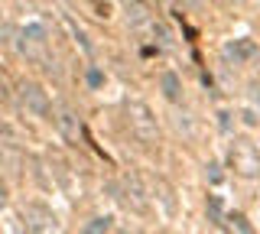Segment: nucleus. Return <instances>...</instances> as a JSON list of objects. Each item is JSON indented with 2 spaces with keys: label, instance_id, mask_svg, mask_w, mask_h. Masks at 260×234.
I'll return each mask as SVG.
<instances>
[{
  "label": "nucleus",
  "instance_id": "obj_1",
  "mask_svg": "<svg viewBox=\"0 0 260 234\" xmlns=\"http://www.w3.org/2000/svg\"><path fill=\"white\" fill-rule=\"evenodd\" d=\"M127 124H130V133L140 143H146V147H153V143L159 140L156 117H153V111L146 108L143 101H127Z\"/></svg>",
  "mask_w": 260,
  "mask_h": 234
},
{
  "label": "nucleus",
  "instance_id": "obj_2",
  "mask_svg": "<svg viewBox=\"0 0 260 234\" xmlns=\"http://www.w3.org/2000/svg\"><path fill=\"white\" fill-rule=\"evenodd\" d=\"M228 163L241 179H257L260 176V150L250 140H234L228 150Z\"/></svg>",
  "mask_w": 260,
  "mask_h": 234
},
{
  "label": "nucleus",
  "instance_id": "obj_3",
  "mask_svg": "<svg viewBox=\"0 0 260 234\" xmlns=\"http://www.w3.org/2000/svg\"><path fill=\"white\" fill-rule=\"evenodd\" d=\"M49 114H52V124H55V130L62 133V140L78 143L81 124H78V114L69 108V104H49Z\"/></svg>",
  "mask_w": 260,
  "mask_h": 234
},
{
  "label": "nucleus",
  "instance_id": "obj_4",
  "mask_svg": "<svg viewBox=\"0 0 260 234\" xmlns=\"http://www.w3.org/2000/svg\"><path fill=\"white\" fill-rule=\"evenodd\" d=\"M23 224H26V231H59V218H55L49 208L43 205H26L23 208Z\"/></svg>",
  "mask_w": 260,
  "mask_h": 234
},
{
  "label": "nucleus",
  "instance_id": "obj_5",
  "mask_svg": "<svg viewBox=\"0 0 260 234\" xmlns=\"http://www.w3.org/2000/svg\"><path fill=\"white\" fill-rule=\"evenodd\" d=\"M20 104H23V111L32 117H46L49 114V98H46V91L39 85H26L23 82L20 85Z\"/></svg>",
  "mask_w": 260,
  "mask_h": 234
},
{
  "label": "nucleus",
  "instance_id": "obj_6",
  "mask_svg": "<svg viewBox=\"0 0 260 234\" xmlns=\"http://www.w3.org/2000/svg\"><path fill=\"white\" fill-rule=\"evenodd\" d=\"M224 55L234 59V65H247V62H254L260 55V49H257L254 39H234V43L224 46Z\"/></svg>",
  "mask_w": 260,
  "mask_h": 234
},
{
  "label": "nucleus",
  "instance_id": "obj_7",
  "mask_svg": "<svg viewBox=\"0 0 260 234\" xmlns=\"http://www.w3.org/2000/svg\"><path fill=\"white\" fill-rule=\"evenodd\" d=\"M127 20H130V26H137V29L153 26L150 10H146V4H140V0H130V4H127Z\"/></svg>",
  "mask_w": 260,
  "mask_h": 234
},
{
  "label": "nucleus",
  "instance_id": "obj_8",
  "mask_svg": "<svg viewBox=\"0 0 260 234\" xmlns=\"http://www.w3.org/2000/svg\"><path fill=\"white\" fill-rule=\"evenodd\" d=\"M159 85H162V94H166L169 101H179V91H182V85H179V78L173 72H162L159 75Z\"/></svg>",
  "mask_w": 260,
  "mask_h": 234
},
{
  "label": "nucleus",
  "instance_id": "obj_9",
  "mask_svg": "<svg viewBox=\"0 0 260 234\" xmlns=\"http://www.w3.org/2000/svg\"><path fill=\"white\" fill-rule=\"evenodd\" d=\"M23 39H29L32 46H43L46 43V29L43 26H26L23 29Z\"/></svg>",
  "mask_w": 260,
  "mask_h": 234
},
{
  "label": "nucleus",
  "instance_id": "obj_10",
  "mask_svg": "<svg viewBox=\"0 0 260 234\" xmlns=\"http://www.w3.org/2000/svg\"><path fill=\"white\" fill-rule=\"evenodd\" d=\"M228 221H231V228H238V231H244V234H250V231H254V228L247 224V218H244V215H231Z\"/></svg>",
  "mask_w": 260,
  "mask_h": 234
},
{
  "label": "nucleus",
  "instance_id": "obj_11",
  "mask_svg": "<svg viewBox=\"0 0 260 234\" xmlns=\"http://www.w3.org/2000/svg\"><path fill=\"white\" fill-rule=\"evenodd\" d=\"M85 231H111V218H94L91 224H85Z\"/></svg>",
  "mask_w": 260,
  "mask_h": 234
},
{
  "label": "nucleus",
  "instance_id": "obj_12",
  "mask_svg": "<svg viewBox=\"0 0 260 234\" xmlns=\"http://www.w3.org/2000/svg\"><path fill=\"white\" fill-rule=\"evenodd\" d=\"M0 39H4V43L10 39V23H7V17H4V13H0Z\"/></svg>",
  "mask_w": 260,
  "mask_h": 234
},
{
  "label": "nucleus",
  "instance_id": "obj_13",
  "mask_svg": "<svg viewBox=\"0 0 260 234\" xmlns=\"http://www.w3.org/2000/svg\"><path fill=\"white\" fill-rule=\"evenodd\" d=\"M208 179H211V182H218V179H221V173H218V166H215V163L208 166Z\"/></svg>",
  "mask_w": 260,
  "mask_h": 234
},
{
  "label": "nucleus",
  "instance_id": "obj_14",
  "mask_svg": "<svg viewBox=\"0 0 260 234\" xmlns=\"http://www.w3.org/2000/svg\"><path fill=\"white\" fill-rule=\"evenodd\" d=\"M4 205H7V185L0 182V208H4Z\"/></svg>",
  "mask_w": 260,
  "mask_h": 234
}]
</instances>
